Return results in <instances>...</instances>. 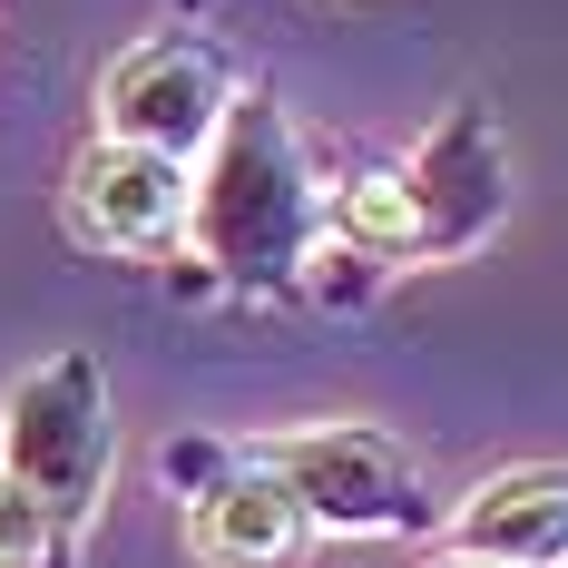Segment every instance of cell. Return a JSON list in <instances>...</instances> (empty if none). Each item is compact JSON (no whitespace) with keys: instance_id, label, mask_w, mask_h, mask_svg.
Segmentation results:
<instances>
[{"instance_id":"1","label":"cell","mask_w":568,"mask_h":568,"mask_svg":"<svg viewBox=\"0 0 568 568\" xmlns=\"http://www.w3.org/2000/svg\"><path fill=\"white\" fill-rule=\"evenodd\" d=\"M186 255L245 304L304 294L314 255H324V168H314V148L275 89H235L216 148L196 158Z\"/></svg>"},{"instance_id":"10","label":"cell","mask_w":568,"mask_h":568,"mask_svg":"<svg viewBox=\"0 0 568 568\" xmlns=\"http://www.w3.org/2000/svg\"><path fill=\"white\" fill-rule=\"evenodd\" d=\"M235 460H245L235 442H168V452H158V480H168L176 500H206V490L226 480Z\"/></svg>"},{"instance_id":"3","label":"cell","mask_w":568,"mask_h":568,"mask_svg":"<svg viewBox=\"0 0 568 568\" xmlns=\"http://www.w3.org/2000/svg\"><path fill=\"white\" fill-rule=\"evenodd\" d=\"M109 460H118V412L99 353H50L0 393V470L20 490H40L69 539L109 500Z\"/></svg>"},{"instance_id":"4","label":"cell","mask_w":568,"mask_h":568,"mask_svg":"<svg viewBox=\"0 0 568 568\" xmlns=\"http://www.w3.org/2000/svg\"><path fill=\"white\" fill-rule=\"evenodd\" d=\"M235 89L245 79L206 30H148L99 69V138H128V148H158V158L196 168L226 128Z\"/></svg>"},{"instance_id":"5","label":"cell","mask_w":568,"mask_h":568,"mask_svg":"<svg viewBox=\"0 0 568 568\" xmlns=\"http://www.w3.org/2000/svg\"><path fill=\"white\" fill-rule=\"evenodd\" d=\"M402 186H412L422 265H460L510 226V138H500L490 99H452L432 118V138L402 158Z\"/></svg>"},{"instance_id":"6","label":"cell","mask_w":568,"mask_h":568,"mask_svg":"<svg viewBox=\"0 0 568 568\" xmlns=\"http://www.w3.org/2000/svg\"><path fill=\"white\" fill-rule=\"evenodd\" d=\"M196 216V168L158 158V148H128V138H89L79 168H69V226L99 255H176Z\"/></svg>"},{"instance_id":"11","label":"cell","mask_w":568,"mask_h":568,"mask_svg":"<svg viewBox=\"0 0 568 568\" xmlns=\"http://www.w3.org/2000/svg\"><path fill=\"white\" fill-rule=\"evenodd\" d=\"M432 568H490V559H460V549H442V559H432Z\"/></svg>"},{"instance_id":"9","label":"cell","mask_w":568,"mask_h":568,"mask_svg":"<svg viewBox=\"0 0 568 568\" xmlns=\"http://www.w3.org/2000/svg\"><path fill=\"white\" fill-rule=\"evenodd\" d=\"M69 549H79V539L50 519V500L0 470V568H69Z\"/></svg>"},{"instance_id":"2","label":"cell","mask_w":568,"mask_h":568,"mask_svg":"<svg viewBox=\"0 0 568 568\" xmlns=\"http://www.w3.org/2000/svg\"><path fill=\"white\" fill-rule=\"evenodd\" d=\"M255 452L284 470L314 539H442V519H452V500L422 480V460L383 422H294Z\"/></svg>"},{"instance_id":"8","label":"cell","mask_w":568,"mask_h":568,"mask_svg":"<svg viewBox=\"0 0 568 568\" xmlns=\"http://www.w3.org/2000/svg\"><path fill=\"white\" fill-rule=\"evenodd\" d=\"M186 549H196L206 568H294L304 549H314V519H304V500L284 490L275 460L245 452L206 500H186Z\"/></svg>"},{"instance_id":"7","label":"cell","mask_w":568,"mask_h":568,"mask_svg":"<svg viewBox=\"0 0 568 568\" xmlns=\"http://www.w3.org/2000/svg\"><path fill=\"white\" fill-rule=\"evenodd\" d=\"M442 549L490 568H568V460H510L470 480L442 519Z\"/></svg>"}]
</instances>
